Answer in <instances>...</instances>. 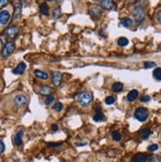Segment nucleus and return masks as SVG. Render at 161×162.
Instances as JSON below:
<instances>
[{
    "instance_id": "obj_1",
    "label": "nucleus",
    "mask_w": 161,
    "mask_h": 162,
    "mask_svg": "<svg viewBox=\"0 0 161 162\" xmlns=\"http://www.w3.org/2000/svg\"><path fill=\"white\" fill-rule=\"evenodd\" d=\"M93 99V96L88 91H83L78 95V103L83 108H86L90 105L91 101Z\"/></svg>"
},
{
    "instance_id": "obj_2",
    "label": "nucleus",
    "mask_w": 161,
    "mask_h": 162,
    "mask_svg": "<svg viewBox=\"0 0 161 162\" xmlns=\"http://www.w3.org/2000/svg\"><path fill=\"white\" fill-rule=\"evenodd\" d=\"M135 118L139 122H145L148 118V111L145 108H137L135 112Z\"/></svg>"
},
{
    "instance_id": "obj_3",
    "label": "nucleus",
    "mask_w": 161,
    "mask_h": 162,
    "mask_svg": "<svg viewBox=\"0 0 161 162\" xmlns=\"http://www.w3.org/2000/svg\"><path fill=\"white\" fill-rule=\"evenodd\" d=\"M132 15L138 23H141L144 19V11L141 6H136L132 9Z\"/></svg>"
},
{
    "instance_id": "obj_4",
    "label": "nucleus",
    "mask_w": 161,
    "mask_h": 162,
    "mask_svg": "<svg viewBox=\"0 0 161 162\" xmlns=\"http://www.w3.org/2000/svg\"><path fill=\"white\" fill-rule=\"evenodd\" d=\"M15 51V44L14 43H7L6 45L4 46L3 50L1 52V56L2 57H7L9 56L11 53H13V52Z\"/></svg>"
},
{
    "instance_id": "obj_5",
    "label": "nucleus",
    "mask_w": 161,
    "mask_h": 162,
    "mask_svg": "<svg viewBox=\"0 0 161 162\" xmlns=\"http://www.w3.org/2000/svg\"><path fill=\"white\" fill-rule=\"evenodd\" d=\"M14 103L17 105L18 107L23 108V107H25L27 104H28V99H27V97L25 95L20 94V95H17L14 98Z\"/></svg>"
},
{
    "instance_id": "obj_6",
    "label": "nucleus",
    "mask_w": 161,
    "mask_h": 162,
    "mask_svg": "<svg viewBox=\"0 0 161 162\" xmlns=\"http://www.w3.org/2000/svg\"><path fill=\"white\" fill-rule=\"evenodd\" d=\"M18 32H19L18 27H16V26H10V27H8L6 30H5L4 34L6 35L8 38H10V39H14V38L17 37Z\"/></svg>"
},
{
    "instance_id": "obj_7",
    "label": "nucleus",
    "mask_w": 161,
    "mask_h": 162,
    "mask_svg": "<svg viewBox=\"0 0 161 162\" xmlns=\"http://www.w3.org/2000/svg\"><path fill=\"white\" fill-rule=\"evenodd\" d=\"M93 119L96 122H104L106 120L104 114L101 111V108H95V115H94Z\"/></svg>"
},
{
    "instance_id": "obj_8",
    "label": "nucleus",
    "mask_w": 161,
    "mask_h": 162,
    "mask_svg": "<svg viewBox=\"0 0 161 162\" xmlns=\"http://www.w3.org/2000/svg\"><path fill=\"white\" fill-rule=\"evenodd\" d=\"M149 158L146 153H138L135 155L132 159V162H145Z\"/></svg>"
},
{
    "instance_id": "obj_9",
    "label": "nucleus",
    "mask_w": 161,
    "mask_h": 162,
    "mask_svg": "<svg viewBox=\"0 0 161 162\" xmlns=\"http://www.w3.org/2000/svg\"><path fill=\"white\" fill-rule=\"evenodd\" d=\"M10 19V14L8 11H1L0 12V25H6Z\"/></svg>"
},
{
    "instance_id": "obj_10",
    "label": "nucleus",
    "mask_w": 161,
    "mask_h": 162,
    "mask_svg": "<svg viewBox=\"0 0 161 162\" xmlns=\"http://www.w3.org/2000/svg\"><path fill=\"white\" fill-rule=\"evenodd\" d=\"M22 137H23V132L22 131H19L16 133V134L14 136V138H13V142L15 145H17V146H20L21 144H22Z\"/></svg>"
},
{
    "instance_id": "obj_11",
    "label": "nucleus",
    "mask_w": 161,
    "mask_h": 162,
    "mask_svg": "<svg viewBox=\"0 0 161 162\" xmlns=\"http://www.w3.org/2000/svg\"><path fill=\"white\" fill-rule=\"evenodd\" d=\"M62 75L60 72L58 71H56L55 73H53V76H52V84L56 86V87H57V86H60V82H61V77Z\"/></svg>"
},
{
    "instance_id": "obj_12",
    "label": "nucleus",
    "mask_w": 161,
    "mask_h": 162,
    "mask_svg": "<svg viewBox=\"0 0 161 162\" xmlns=\"http://www.w3.org/2000/svg\"><path fill=\"white\" fill-rule=\"evenodd\" d=\"M21 13H22V5L20 3H17L14 5V14L13 18L14 19H19L21 17Z\"/></svg>"
},
{
    "instance_id": "obj_13",
    "label": "nucleus",
    "mask_w": 161,
    "mask_h": 162,
    "mask_svg": "<svg viewBox=\"0 0 161 162\" xmlns=\"http://www.w3.org/2000/svg\"><path fill=\"white\" fill-rule=\"evenodd\" d=\"M34 74L36 75L38 78H40L42 80H47V79H49V74H47V72H45V71H42V70H40V69L35 70Z\"/></svg>"
},
{
    "instance_id": "obj_14",
    "label": "nucleus",
    "mask_w": 161,
    "mask_h": 162,
    "mask_svg": "<svg viewBox=\"0 0 161 162\" xmlns=\"http://www.w3.org/2000/svg\"><path fill=\"white\" fill-rule=\"evenodd\" d=\"M26 64L25 62H20L17 66H16V68L13 70V73L14 74H22L24 73V71L26 70Z\"/></svg>"
},
{
    "instance_id": "obj_15",
    "label": "nucleus",
    "mask_w": 161,
    "mask_h": 162,
    "mask_svg": "<svg viewBox=\"0 0 161 162\" xmlns=\"http://www.w3.org/2000/svg\"><path fill=\"white\" fill-rule=\"evenodd\" d=\"M137 96H138V91L137 90H132L127 94V101H130V102L135 101L137 98Z\"/></svg>"
},
{
    "instance_id": "obj_16",
    "label": "nucleus",
    "mask_w": 161,
    "mask_h": 162,
    "mask_svg": "<svg viewBox=\"0 0 161 162\" xmlns=\"http://www.w3.org/2000/svg\"><path fill=\"white\" fill-rule=\"evenodd\" d=\"M150 133H151V132H150V129L147 128H144L139 131V136H141V137L143 139H147L148 137L150 136Z\"/></svg>"
},
{
    "instance_id": "obj_17",
    "label": "nucleus",
    "mask_w": 161,
    "mask_h": 162,
    "mask_svg": "<svg viewBox=\"0 0 161 162\" xmlns=\"http://www.w3.org/2000/svg\"><path fill=\"white\" fill-rule=\"evenodd\" d=\"M39 92L42 95H49L50 96L52 93V89L51 87H49V86H42V87L40 88Z\"/></svg>"
},
{
    "instance_id": "obj_18",
    "label": "nucleus",
    "mask_w": 161,
    "mask_h": 162,
    "mask_svg": "<svg viewBox=\"0 0 161 162\" xmlns=\"http://www.w3.org/2000/svg\"><path fill=\"white\" fill-rule=\"evenodd\" d=\"M113 6H114V2L112 0H103V1H101V7L104 9H111Z\"/></svg>"
},
{
    "instance_id": "obj_19",
    "label": "nucleus",
    "mask_w": 161,
    "mask_h": 162,
    "mask_svg": "<svg viewBox=\"0 0 161 162\" xmlns=\"http://www.w3.org/2000/svg\"><path fill=\"white\" fill-rule=\"evenodd\" d=\"M123 89H124V84L121 82H116L112 85V90L114 91V92H120Z\"/></svg>"
},
{
    "instance_id": "obj_20",
    "label": "nucleus",
    "mask_w": 161,
    "mask_h": 162,
    "mask_svg": "<svg viewBox=\"0 0 161 162\" xmlns=\"http://www.w3.org/2000/svg\"><path fill=\"white\" fill-rule=\"evenodd\" d=\"M121 25L125 28H130V27L132 25V20L130 18H124L121 20Z\"/></svg>"
},
{
    "instance_id": "obj_21",
    "label": "nucleus",
    "mask_w": 161,
    "mask_h": 162,
    "mask_svg": "<svg viewBox=\"0 0 161 162\" xmlns=\"http://www.w3.org/2000/svg\"><path fill=\"white\" fill-rule=\"evenodd\" d=\"M40 11H41L42 14H44V15L49 14V6H47V4H46V3L42 4L40 6Z\"/></svg>"
},
{
    "instance_id": "obj_22",
    "label": "nucleus",
    "mask_w": 161,
    "mask_h": 162,
    "mask_svg": "<svg viewBox=\"0 0 161 162\" xmlns=\"http://www.w3.org/2000/svg\"><path fill=\"white\" fill-rule=\"evenodd\" d=\"M128 44V40L127 39V38H120L119 40H118V45H119L120 47H126L127 46Z\"/></svg>"
},
{
    "instance_id": "obj_23",
    "label": "nucleus",
    "mask_w": 161,
    "mask_h": 162,
    "mask_svg": "<svg viewBox=\"0 0 161 162\" xmlns=\"http://www.w3.org/2000/svg\"><path fill=\"white\" fill-rule=\"evenodd\" d=\"M102 14V11L101 9L98 7V6H92V8H91V15L94 16V15H101Z\"/></svg>"
},
{
    "instance_id": "obj_24",
    "label": "nucleus",
    "mask_w": 161,
    "mask_h": 162,
    "mask_svg": "<svg viewBox=\"0 0 161 162\" xmlns=\"http://www.w3.org/2000/svg\"><path fill=\"white\" fill-rule=\"evenodd\" d=\"M153 76L155 77V79L161 80V68H160V67H157L156 69H154V71H153Z\"/></svg>"
},
{
    "instance_id": "obj_25",
    "label": "nucleus",
    "mask_w": 161,
    "mask_h": 162,
    "mask_svg": "<svg viewBox=\"0 0 161 162\" xmlns=\"http://www.w3.org/2000/svg\"><path fill=\"white\" fill-rule=\"evenodd\" d=\"M112 138H113V140H115V142H119V140H121V138H122V136L119 132H113L112 133Z\"/></svg>"
},
{
    "instance_id": "obj_26",
    "label": "nucleus",
    "mask_w": 161,
    "mask_h": 162,
    "mask_svg": "<svg viewBox=\"0 0 161 162\" xmlns=\"http://www.w3.org/2000/svg\"><path fill=\"white\" fill-rule=\"evenodd\" d=\"M60 15H61V9L58 7V8H56L55 11H53V13H52V17L55 18V19H57V18H60Z\"/></svg>"
},
{
    "instance_id": "obj_27",
    "label": "nucleus",
    "mask_w": 161,
    "mask_h": 162,
    "mask_svg": "<svg viewBox=\"0 0 161 162\" xmlns=\"http://www.w3.org/2000/svg\"><path fill=\"white\" fill-rule=\"evenodd\" d=\"M53 101H55V97L51 96V95H50V96L46 97V99H45V104H46V105H51Z\"/></svg>"
},
{
    "instance_id": "obj_28",
    "label": "nucleus",
    "mask_w": 161,
    "mask_h": 162,
    "mask_svg": "<svg viewBox=\"0 0 161 162\" xmlns=\"http://www.w3.org/2000/svg\"><path fill=\"white\" fill-rule=\"evenodd\" d=\"M115 101H116V99H115L113 96L107 97L106 100H105V102H106V104H107V105H113V104L115 103Z\"/></svg>"
},
{
    "instance_id": "obj_29",
    "label": "nucleus",
    "mask_w": 161,
    "mask_h": 162,
    "mask_svg": "<svg viewBox=\"0 0 161 162\" xmlns=\"http://www.w3.org/2000/svg\"><path fill=\"white\" fill-rule=\"evenodd\" d=\"M62 108H63V106H62V104L60 103V102H58V103H56L55 106H53V108L52 109L55 110L56 112H60L61 110H62Z\"/></svg>"
},
{
    "instance_id": "obj_30",
    "label": "nucleus",
    "mask_w": 161,
    "mask_h": 162,
    "mask_svg": "<svg viewBox=\"0 0 161 162\" xmlns=\"http://www.w3.org/2000/svg\"><path fill=\"white\" fill-rule=\"evenodd\" d=\"M156 66V63L152 62V61H145L144 62V67L145 68H151V67H155Z\"/></svg>"
},
{
    "instance_id": "obj_31",
    "label": "nucleus",
    "mask_w": 161,
    "mask_h": 162,
    "mask_svg": "<svg viewBox=\"0 0 161 162\" xmlns=\"http://www.w3.org/2000/svg\"><path fill=\"white\" fill-rule=\"evenodd\" d=\"M150 162H161V157L159 155H152L151 157L149 158Z\"/></svg>"
},
{
    "instance_id": "obj_32",
    "label": "nucleus",
    "mask_w": 161,
    "mask_h": 162,
    "mask_svg": "<svg viewBox=\"0 0 161 162\" xmlns=\"http://www.w3.org/2000/svg\"><path fill=\"white\" fill-rule=\"evenodd\" d=\"M158 149V145L157 144H151V145H149L148 146V150L149 151H155V150H157Z\"/></svg>"
},
{
    "instance_id": "obj_33",
    "label": "nucleus",
    "mask_w": 161,
    "mask_h": 162,
    "mask_svg": "<svg viewBox=\"0 0 161 162\" xmlns=\"http://www.w3.org/2000/svg\"><path fill=\"white\" fill-rule=\"evenodd\" d=\"M8 4L7 0H0V9H2L3 7H5Z\"/></svg>"
},
{
    "instance_id": "obj_34",
    "label": "nucleus",
    "mask_w": 161,
    "mask_h": 162,
    "mask_svg": "<svg viewBox=\"0 0 161 162\" xmlns=\"http://www.w3.org/2000/svg\"><path fill=\"white\" fill-rule=\"evenodd\" d=\"M141 102H144V103H145V102L150 101V97H149V96H147V95H145V96H142V97H141Z\"/></svg>"
},
{
    "instance_id": "obj_35",
    "label": "nucleus",
    "mask_w": 161,
    "mask_h": 162,
    "mask_svg": "<svg viewBox=\"0 0 161 162\" xmlns=\"http://www.w3.org/2000/svg\"><path fill=\"white\" fill-rule=\"evenodd\" d=\"M4 150H5V145H4L2 140H0V153L4 152Z\"/></svg>"
},
{
    "instance_id": "obj_36",
    "label": "nucleus",
    "mask_w": 161,
    "mask_h": 162,
    "mask_svg": "<svg viewBox=\"0 0 161 162\" xmlns=\"http://www.w3.org/2000/svg\"><path fill=\"white\" fill-rule=\"evenodd\" d=\"M62 143L61 142H57V143H49V146L51 147H58V146H60Z\"/></svg>"
},
{
    "instance_id": "obj_37",
    "label": "nucleus",
    "mask_w": 161,
    "mask_h": 162,
    "mask_svg": "<svg viewBox=\"0 0 161 162\" xmlns=\"http://www.w3.org/2000/svg\"><path fill=\"white\" fill-rule=\"evenodd\" d=\"M157 20H158V22L161 24V11H159L158 14H157Z\"/></svg>"
},
{
    "instance_id": "obj_38",
    "label": "nucleus",
    "mask_w": 161,
    "mask_h": 162,
    "mask_svg": "<svg viewBox=\"0 0 161 162\" xmlns=\"http://www.w3.org/2000/svg\"><path fill=\"white\" fill-rule=\"evenodd\" d=\"M51 129H52V131H57V126L56 125H52Z\"/></svg>"
}]
</instances>
